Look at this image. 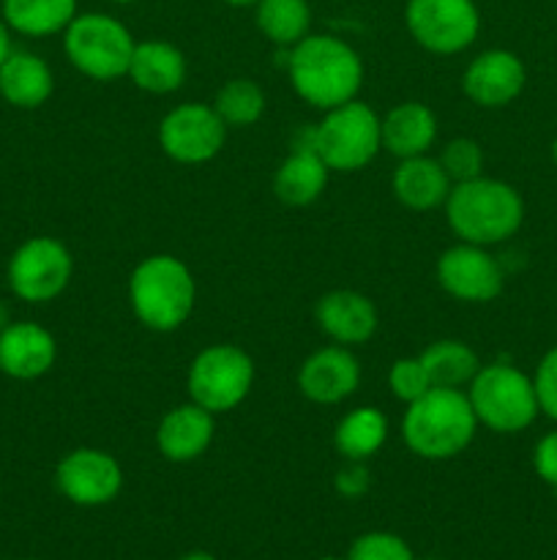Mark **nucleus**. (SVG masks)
<instances>
[{
  "instance_id": "obj_35",
  "label": "nucleus",
  "mask_w": 557,
  "mask_h": 560,
  "mask_svg": "<svg viewBox=\"0 0 557 560\" xmlns=\"http://www.w3.org/2000/svg\"><path fill=\"white\" fill-rule=\"evenodd\" d=\"M11 27L5 25V20H3V14H0V66H3V60L9 58L11 55Z\"/></svg>"
},
{
  "instance_id": "obj_6",
  "label": "nucleus",
  "mask_w": 557,
  "mask_h": 560,
  "mask_svg": "<svg viewBox=\"0 0 557 560\" xmlns=\"http://www.w3.org/2000/svg\"><path fill=\"white\" fill-rule=\"evenodd\" d=\"M134 36L112 14L85 11L71 20L63 31V49L69 63L91 80L109 82L129 74Z\"/></svg>"
},
{
  "instance_id": "obj_2",
  "label": "nucleus",
  "mask_w": 557,
  "mask_h": 560,
  "mask_svg": "<svg viewBox=\"0 0 557 560\" xmlns=\"http://www.w3.org/2000/svg\"><path fill=\"white\" fill-rule=\"evenodd\" d=\"M475 430L478 419L462 388H429L402 416L404 446L431 463L459 457L473 443Z\"/></svg>"
},
{
  "instance_id": "obj_4",
  "label": "nucleus",
  "mask_w": 557,
  "mask_h": 560,
  "mask_svg": "<svg viewBox=\"0 0 557 560\" xmlns=\"http://www.w3.org/2000/svg\"><path fill=\"white\" fill-rule=\"evenodd\" d=\"M197 282L189 266L173 255H151L129 277V304L137 320L158 334L183 326L194 312Z\"/></svg>"
},
{
  "instance_id": "obj_17",
  "label": "nucleus",
  "mask_w": 557,
  "mask_h": 560,
  "mask_svg": "<svg viewBox=\"0 0 557 560\" xmlns=\"http://www.w3.org/2000/svg\"><path fill=\"white\" fill-rule=\"evenodd\" d=\"M315 320L333 345H366L375 337L380 317L377 306L371 304L369 295L355 293V290H331L322 295L315 306Z\"/></svg>"
},
{
  "instance_id": "obj_25",
  "label": "nucleus",
  "mask_w": 557,
  "mask_h": 560,
  "mask_svg": "<svg viewBox=\"0 0 557 560\" xmlns=\"http://www.w3.org/2000/svg\"><path fill=\"white\" fill-rule=\"evenodd\" d=\"M388 441V419L382 410L371 408H355L344 416L333 432V446L344 459L353 463H366L375 457Z\"/></svg>"
},
{
  "instance_id": "obj_32",
  "label": "nucleus",
  "mask_w": 557,
  "mask_h": 560,
  "mask_svg": "<svg viewBox=\"0 0 557 560\" xmlns=\"http://www.w3.org/2000/svg\"><path fill=\"white\" fill-rule=\"evenodd\" d=\"M535 397H538L541 413H546L549 419L557 421V348L541 359L538 370L533 377Z\"/></svg>"
},
{
  "instance_id": "obj_37",
  "label": "nucleus",
  "mask_w": 557,
  "mask_h": 560,
  "mask_svg": "<svg viewBox=\"0 0 557 560\" xmlns=\"http://www.w3.org/2000/svg\"><path fill=\"white\" fill-rule=\"evenodd\" d=\"M227 5H235V9H246V5H254L257 0H224Z\"/></svg>"
},
{
  "instance_id": "obj_18",
  "label": "nucleus",
  "mask_w": 557,
  "mask_h": 560,
  "mask_svg": "<svg viewBox=\"0 0 557 560\" xmlns=\"http://www.w3.org/2000/svg\"><path fill=\"white\" fill-rule=\"evenodd\" d=\"M213 435H216V416L197 402H186L158 421L156 446L167 463L183 465L200 459L213 443Z\"/></svg>"
},
{
  "instance_id": "obj_7",
  "label": "nucleus",
  "mask_w": 557,
  "mask_h": 560,
  "mask_svg": "<svg viewBox=\"0 0 557 560\" xmlns=\"http://www.w3.org/2000/svg\"><path fill=\"white\" fill-rule=\"evenodd\" d=\"M309 148L336 173H355L382 151L380 115L369 104L353 102L328 109L311 131Z\"/></svg>"
},
{
  "instance_id": "obj_33",
  "label": "nucleus",
  "mask_w": 557,
  "mask_h": 560,
  "mask_svg": "<svg viewBox=\"0 0 557 560\" xmlns=\"http://www.w3.org/2000/svg\"><path fill=\"white\" fill-rule=\"evenodd\" d=\"M369 485H371V476H369V468H366V463H353V459H347V465L339 468L336 476H333V487H336V492L342 498H349V501L364 498L366 492H369Z\"/></svg>"
},
{
  "instance_id": "obj_30",
  "label": "nucleus",
  "mask_w": 557,
  "mask_h": 560,
  "mask_svg": "<svg viewBox=\"0 0 557 560\" xmlns=\"http://www.w3.org/2000/svg\"><path fill=\"white\" fill-rule=\"evenodd\" d=\"M347 560H415L407 541L388 530H369L349 545Z\"/></svg>"
},
{
  "instance_id": "obj_22",
  "label": "nucleus",
  "mask_w": 557,
  "mask_h": 560,
  "mask_svg": "<svg viewBox=\"0 0 557 560\" xmlns=\"http://www.w3.org/2000/svg\"><path fill=\"white\" fill-rule=\"evenodd\" d=\"M186 74H189V66H186L183 52L175 44L151 38V42L134 44V55H131L126 77H131V82L140 91L164 96V93L178 91L186 82Z\"/></svg>"
},
{
  "instance_id": "obj_10",
  "label": "nucleus",
  "mask_w": 557,
  "mask_h": 560,
  "mask_svg": "<svg viewBox=\"0 0 557 560\" xmlns=\"http://www.w3.org/2000/svg\"><path fill=\"white\" fill-rule=\"evenodd\" d=\"M404 25L418 47L431 55H459L478 38L475 0H407Z\"/></svg>"
},
{
  "instance_id": "obj_1",
  "label": "nucleus",
  "mask_w": 557,
  "mask_h": 560,
  "mask_svg": "<svg viewBox=\"0 0 557 560\" xmlns=\"http://www.w3.org/2000/svg\"><path fill=\"white\" fill-rule=\"evenodd\" d=\"M287 74L293 91L306 104L328 113L358 96L364 85V60L344 38L309 33L289 47Z\"/></svg>"
},
{
  "instance_id": "obj_11",
  "label": "nucleus",
  "mask_w": 557,
  "mask_h": 560,
  "mask_svg": "<svg viewBox=\"0 0 557 560\" xmlns=\"http://www.w3.org/2000/svg\"><path fill=\"white\" fill-rule=\"evenodd\" d=\"M227 124L211 104L189 102L169 109L158 124V145L173 162L205 164L224 148Z\"/></svg>"
},
{
  "instance_id": "obj_12",
  "label": "nucleus",
  "mask_w": 557,
  "mask_h": 560,
  "mask_svg": "<svg viewBox=\"0 0 557 560\" xmlns=\"http://www.w3.org/2000/svg\"><path fill=\"white\" fill-rule=\"evenodd\" d=\"M55 487L74 506H107L123 490V468L102 448H74L55 468Z\"/></svg>"
},
{
  "instance_id": "obj_20",
  "label": "nucleus",
  "mask_w": 557,
  "mask_h": 560,
  "mask_svg": "<svg viewBox=\"0 0 557 560\" xmlns=\"http://www.w3.org/2000/svg\"><path fill=\"white\" fill-rule=\"evenodd\" d=\"M393 195L410 211H431V208L446 206L451 195V178L446 175L442 164L431 159L429 153L413 159H399V167L393 170Z\"/></svg>"
},
{
  "instance_id": "obj_8",
  "label": "nucleus",
  "mask_w": 557,
  "mask_h": 560,
  "mask_svg": "<svg viewBox=\"0 0 557 560\" xmlns=\"http://www.w3.org/2000/svg\"><path fill=\"white\" fill-rule=\"evenodd\" d=\"M254 375V361L244 348L211 345L194 355L186 386H189L191 402L218 416L235 410L249 397Z\"/></svg>"
},
{
  "instance_id": "obj_26",
  "label": "nucleus",
  "mask_w": 557,
  "mask_h": 560,
  "mask_svg": "<svg viewBox=\"0 0 557 560\" xmlns=\"http://www.w3.org/2000/svg\"><path fill=\"white\" fill-rule=\"evenodd\" d=\"M435 388H467L481 370L478 353L462 339H437L420 353Z\"/></svg>"
},
{
  "instance_id": "obj_36",
  "label": "nucleus",
  "mask_w": 557,
  "mask_h": 560,
  "mask_svg": "<svg viewBox=\"0 0 557 560\" xmlns=\"http://www.w3.org/2000/svg\"><path fill=\"white\" fill-rule=\"evenodd\" d=\"M180 560H216V558H213L211 552H205V550H194V552H186V556Z\"/></svg>"
},
{
  "instance_id": "obj_19",
  "label": "nucleus",
  "mask_w": 557,
  "mask_h": 560,
  "mask_svg": "<svg viewBox=\"0 0 557 560\" xmlns=\"http://www.w3.org/2000/svg\"><path fill=\"white\" fill-rule=\"evenodd\" d=\"M55 91V77L47 60L27 49H11L0 66V96L16 109H38Z\"/></svg>"
},
{
  "instance_id": "obj_24",
  "label": "nucleus",
  "mask_w": 557,
  "mask_h": 560,
  "mask_svg": "<svg viewBox=\"0 0 557 560\" xmlns=\"http://www.w3.org/2000/svg\"><path fill=\"white\" fill-rule=\"evenodd\" d=\"M0 14L11 33L47 38L63 33L80 11L76 0H0Z\"/></svg>"
},
{
  "instance_id": "obj_21",
  "label": "nucleus",
  "mask_w": 557,
  "mask_h": 560,
  "mask_svg": "<svg viewBox=\"0 0 557 560\" xmlns=\"http://www.w3.org/2000/svg\"><path fill=\"white\" fill-rule=\"evenodd\" d=\"M382 148L396 159L429 153L437 140V115L424 102H402L380 118Z\"/></svg>"
},
{
  "instance_id": "obj_29",
  "label": "nucleus",
  "mask_w": 557,
  "mask_h": 560,
  "mask_svg": "<svg viewBox=\"0 0 557 560\" xmlns=\"http://www.w3.org/2000/svg\"><path fill=\"white\" fill-rule=\"evenodd\" d=\"M437 162L442 164L451 184H464V180H473L478 175H484V151L470 137H457V140L446 142Z\"/></svg>"
},
{
  "instance_id": "obj_14",
  "label": "nucleus",
  "mask_w": 557,
  "mask_h": 560,
  "mask_svg": "<svg viewBox=\"0 0 557 560\" xmlns=\"http://www.w3.org/2000/svg\"><path fill=\"white\" fill-rule=\"evenodd\" d=\"M360 386V364L344 345L315 350L298 370V388L309 402L339 405Z\"/></svg>"
},
{
  "instance_id": "obj_34",
  "label": "nucleus",
  "mask_w": 557,
  "mask_h": 560,
  "mask_svg": "<svg viewBox=\"0 0 557 560\" xmlns=\"http://www.w3.org/2000/svg\"><path fill=\"white\" fill-rule=\"evenodd\" d=\"M533 468L541 481L557 490V432L541 438L533 452Z\"/></svg>"
},
{
  "instance_id": "obj_31",
  "label": "nucleus",
  "mask_w": 557,
  "mask_h": 560,
  "mask_svg": "<svg viewBox=\"0 0 557 560\" xmlns=\"http://www.w3.org/2000/svg\"><path fill=\"white\" fill-rule=\"evenodd\" d=\"M388 386H391L393 397L402 399L404 405L415 402V399L424 397L429 388H435L431 386L424 361H420V355H415V359L393 361L391 372H388Z\"/></svg>"
},
{
  "instance_id": "obj_27",
  "label": "nucleus",
  "mask_w": 557,
  "mask_h": 560,
  "mask_svg": "<svg viewBox=\"0 0 557 560\" xmlns=\"http://www.w3.org/2000/svg\"><path fill=\"white\" fill-rule=\"evenodd\" d=\"M254 22L268 42L289 49L311 33V5L309 0H257Z\"/></svg>"
},
{
  "instance_id": "obj_23",
  "label": "nucleus",
  "mask_w": 557,
  "mask_h": 560,
  "mask_svg": "<svg viewBox=\"0 0 557 560\" xmlns=\"http://www.w3.org/2000/svg\"><path fill=\"white\" fill-rule=\"evenodd\" d=\"M328 164L315 153V148H298L278 164L273 175V191L284 206L304 208L320 200L328 186Z\"/></svg>"
},
{
  "instance_id": "obj_40",
  "label": "nucleus",
  "mask_w": 557,
  "mask_h": 560,
  "mask_svg": "<svg viewBox=\"0 0 557 560\" xmlns=\"http://www.w3.org/2000/svg\"><path fill=\"white\" fill-rule=\"evenodd\" d=\"M317 560H347V558H339V556H322V558H317Z\"/></svg>"
},
{
  "instance_id": "obj_5",
  "label": "nucleus",
  "mask_w": 557,
  "mask_h": 560,
  "mask_svg": "<svg viewBox=\"0 0 557 560\" xmlns=\"http://www.w3.org/2000/svg\"><path fill=\"white\" fill-rule=\"evenodd\" d=\"M467 399L478 424L500 435L528 430L541 413L533 381L517 366L502 364V361L486 364L475 372L467 386Z\"/></svg>"
},
{
  "instance_id": "obj_38",
  "label": "nucleus",
  "mask_w": 557,
  "mask_h": 560,
  "mask_svg": "<svg viewBox=\"0 0 557 560\" xmlns=\"http://www.w3.org/2000/svg\"><path fill=\"white\" fill-rule=\"evenodd\" d=\"M109 3H118V5H131V3H137V0H109Z\"/></svg>"
},
{
  "instance_id": "obj_15",
  "label": "nucleus",
  "mask_w": 557,
  "mask_h": 560,
  "mask_svg": "<svg viewBox=\"0 0 557 560\" xmlns=\"http://www.w3.org/2000/svg\"><path fill=\"white\" fill-rule=\"evenodd\" d=\"M524 80L528 74L519 55L508 49H486L464 69L462 91L478 107L497 109L511 104L522 93Z\"/></svg>"
},
{
  "instance_id": "obj_16",
  "label": "nucleus",
  "mask_w": 557,
  "mask_h": 560,
  "mask_svg": "<svg viewBox=\"0 0 557 560\" xmlns=\"http://www.w3.org/2000/svg\"><path fill=\"white\" fill-rule=\"evenodd\" d=\"M58 359V342L33 320L5 323L0 328V372L14 381H38Z\"/></svg>"
},
{
  "instance_id": "obj_9",
  "label": "nucleus",
  "mask_w": 557,
  "mask_h": 560,
  "mask_svg": "<svg viewBox=\"0 0 557 560\" xmlns=\"http://www.w3.org/2000/svg\"><path fill=\"white\" fill-rule=\"evenodd\" d=\"M74 260L66 244L52 235H36L20 244L11 255L5 279L11 293L27 304H49L58 299L71 282Z\"/></svg>"
},
{
  "instance_id": "obj_28",
  "label": "nucleus",
  "mask_w": 557,
  "mask_h": 560,
  "mask_svg": "<svg viewBox=\"0 0 557 560\" xmlns=\"http://www.w3.org/2000/svg\"><path fill=\"white\" fill-rule=\"evenodd\" d=\"M213 109L227 124V129H246L265 115V93L257 82L238 77L218 88Z\"/></svg>"
},
{
  "instance_id": "obj_39",
  "label": "nucleus",
  "mask_w": 557,
  "mask_h": 560,
  "mask_svg": "<svg viewBox=\"0 0 557 560\" xmlns=\"http://www.w3.org/2000/svg\"><path fill=\"white\" fill-rule=\"evenodd\" d=\"M552 159H555V164H557V140L552 142Z\"/></svg>"
},
{
  "instance_id": "obj_13",
  "label": "nucleus",
  "mask_w": 557,
  "mask_h": 560,
  "mask_svg": "<svg viewBox=\"0 0 557 560\" xmlns=\"http://www.w3.org/2000/svg\"><path fill=\"white\" fill-rule=\"evenodd\" d=\"M437 282L464 304H486L502 293V268L486 246L464 244L448 246L437 260Z\"/></svg>"
},
{
  "instance_id": "obj_3",
  "label": "nucleus",
  "mask_w": 557,
  "mask_h": 560,
  "mask_svg": "<svg viewBox=\"0 0 557 560\" xmlns=\"http://www.w3.org/2000/svg\"><path fill=\"white\" fill-rule=\"evenodd\" d=\"M446 222L459 241L475 246L502 244L524 219V202L511 184L497 178H478L453 184L446 206Z\"/></svg>"
}]
</instances>
